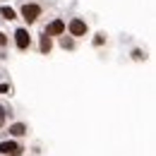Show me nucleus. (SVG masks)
Masks as SVG:
<instances>
[{"label":"nucleus","instance_id":"1","mask_svg":"<svg viewBox=\"0 0 156 156\" xmlns=\"http://www.w3.org/2000/svg\"><path fill=\"white\" fill-rule=\"evenodd\" d=\"M17 17H22V20L27 22V27H31V24H36L43 17V5L41 2H22Z\"/></svg>","mask_w":156,"mask_h":156},{"label":"nucleus","instance_id":"2","mask_svg":"<svg viewBox=\"0 0 156 156\" xmlns=\"http://www.w3.org/2000/svg\"><path fill=\"white\" fill-rule=\"evenodd\" d=\"M65 31L79 41V39H84V36H89V24H87V20H82V17H72V20L65 22Z\"/></svg>","mask_w":156,"mask_h":156},{"label":"nucleus","instance_id":"3","mask_svg":"<svg viewBox=\"0 0 156 156\" xmlns=\"http://www.w3.org/2000/svg\"><path fill=\"white\" fill-rule=\"evenodd\" d=\"M12 41H15V48H17L20 53L31 51V46H34V39H31V34H29L27 27H17L15 34H12Z\"/></svg>","mask_w":156,"mask_h":156},{"label":"nucleus","instance_id":"4","mask_svg":"<svg viewBox=\"0 0 156 156\" xmlns=\"http://www.w3.org/2000/svg\"><path fill=\"white\" fill-rule=\"evenodd\" d=\"M24 151H27V147L22 144L20 139H2L0 142V154L2 156H24Z\"/></svg>","mask_w":156,"mask_h":156},{"label":"nucleus","instance_id":"5","mask_svg":"<svg viewBox=\"0 0 156 156\" xmlns=\"http://www.w3.org/2000/svg\"><path fill=\"white\" fill-rule=\"evenodd\" d=\"M2 130L12 137V139H22V137L29 135V125H27V122H22V120H17V122H12V120H10Z\"/></svg>","mask_w":156,"mask_h":156},{"label":"nucleus","instance_id":"6","mask_svg":"<svg viewBox=\"0 0 156 156\" xmlns=\"http://www.w3.org/2000/svg\"><path fill=\"white\" fill-rule=\"evenodd\" d=\"M43 31H46V34H51L53 39H58L60 34H65V20H62V17H53V20L43 27Z\"/></svg>","mask_w":156,"mask_h":156},{"label":"nucleus","instance_id":"7","mask_svg":"<svg viewBox=\"0 0 156 156\" xmlns=\"http://www.w3.org/2000/svg\"><path fill=\"white\" fill-rule=\"evenodd\" d=\"M51 51H53V36L41 31L39 34V53L41 55H51Z\"/></svg>","mask_w":156,"mask_h":156},{"label":"nucleus","instance_id":"8","mask_svg":"<svg viewBox=\"0 0 156 156\" xmlns=\"http://www.w3.org/2000/svg\"><path fill=\"white\" fill-rule=\"evenodd\" d=\"M12 115H15V111H12V106L10 103H5V101H0V130L12 120Z\"/></svg>","mask_w":156,"mask_h":156},{"label":"nucleus","instance_id":"9","mask_svg":"<svg viewBox=\"0 0 156 156\" xmlns=\"http://www.w3.org/2000/svg\"><path fill=\"white\" fill-rule=\"evenodd\" d=\"M58 43H60V48H62V51H77V39H75V36H70L67 31L58 36Z\"/></svg>","mask_w":156,"mask_h":156},{"label":"nucleus","instance_id":"10","mask_svg":"<svg viewBox=\"0 0 156 156\" xmlns=\"http://www.w3.org/2000/svg\"><path fill=\"white\" fill-rule=\"evenodd\" d=\"M0 20L15 22V20H17V10H15V7H10V5H0Z\"/></svg>","mask_w":156,"mask_h":156},{"label":"nucleus","instance_id":"11","mask_svg":"<svg viewBox=\"0 0 156 156\" xmlns=\"http://www.w3.org/2000/svg\"><path fill=\"white\" fill-rule=\"evenodd\" d=\"M10 48V36L5 31H0V58H5V51Z\"/></svg>","mask_w":156,"mask_h":156},{"label":"nucleus","instance_id":"12","mask_svg":"<svg viewBox=\"0 0 156 156\" xmlns=\"http://www.w3.org/2000/svg\"><path fill=\"white\" fill-rule=\"evenodd\" d=\"M12 84L10 82H0V96H12Z\"/></svg>","mask_w":156,"mask_h":156},{"label":"nucleus","instance_id":"13","mask_svg":"<svg viewBox=\"0 0 156 156\" xmlns=\"http://www.w3.org/2000/svg\"><path fill=\"white\" fill-rule=\"evenodd\" d=\"M106 41H108V36H106L103 31H98L96 36H94V41H91V43H94V48H101V46H103Z\"/></svg>","mask_w":156,"mask_h":156},{"label":"nucleus","instance_id":"14","mask_svg":"<svg viewBox=\"0 0 156 156\" xmlns=\"http://www.w3.org/2000/svg\"><path fill=\"white\" fill-rule=\"evenodd\" d=\"M132 58H135V60H147V53L139 51V48H135V51H132Z\"/></svg>","mask_w":156,"mask_h":156},{"label":"nucleus","instance_id":"15","mask_svg":"<svg viewBox=\"0 0 156 156\" xmlns=\"http://www.w3.org/2000/svg\"><path fill=\"white\" fill-rule=\"evenodd\" d=\"M2 77H5V72H2V70H0V82H2Z\"/></svg>","mask_w":156,"mask_h":156},{"label":"nucleus","instance_id":"16","mask_svg":"<svg viewBox=\"0 0 156 156\" xmlns=\"http://www.w3.org/2000/svg\"><path fill=\"white\" fill-rule=\"evenodd\" d=\"M0 156H2V154H0Z\"/></svg>","mask_w":156,"mask_h":156}]
</instances>
